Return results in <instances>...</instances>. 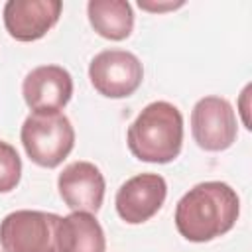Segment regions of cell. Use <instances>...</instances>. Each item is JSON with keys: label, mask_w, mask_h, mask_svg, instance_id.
<instances>
[{"label": "cell", "mask_w": 252, "mask_h": 252, "mask_svg": "<svg viewBox=\"0 0 252 252\" xmlns=\"http://www.w3.org/2000/svg\"><path fill=\"white\" fill-rule=\"evenodd\" d=\"M238 215L240 199L228 183L203 181L177 201L175 226L189 242H209L226 234Z\"/></svg>", "instance_id": "obj_1"}, {"label": "cell", "mask_w": 252, "mask_h": 252, "mask_svg": "<svg viewBox=\"0 0 252 252\" xmlns=\"http://www.w3.org/2000/svg\"><path fill=\"white\" fill-rule=\"evenodd\" d=\"M132 156L148 163L173 161L183 144V116L167 100L150 102L130 124L126 134Z\"/></svg>", "instance_id": "obj_2"}, {"label": "cell", "mask_w": 252, "mask_h": 252, "mask_svg": "<svg viewBox=\"0 0 252 252\" xmlns=\"http://www.w3.org/2000/svg\"><path fill=\"white\" fill-rule=\"evenodd\" d=\"M20 140L35 165L53 169L71 154L75 130L61 112H32L22 124Z\"/></svg>", "instance_id": "obj_3"}, {"label": "cell", "mask_w": 252, "mask_h": 252, "mask_svg": "<svg viewBox=\"0 0 252 252\" xmlns=\"http://www.w3.org/2000/svg\"><path fill=\"white\" fill-rule=\"evenodd\" d=\"M61 217L45 211H14L0 222L2 252H59L57 228Z\"/></svg>", "instance_id": "obj_4"}, {"label": "cell", "mask_w": 252, "mask_h": 252, "mask_svg": "<svg viewBox=\"0 0 252 252\" xmlns=\"http://www.w3.org/2000/svg\"><path fill=\"white\" fill-rule=\"evenodd\" d=\"M89 79L94 91L106 98H126L138 91L144 79L140 59L124 49H104L93 57Z\"/></svg>", "instance_id": "obj_5"}, {"label": "cell", "mask_w": 252, "mask_h": 252, "mask_svg": "<svg viewBox=\"0 0 252 252\" xmlns=\"http://www.w3.org/2000/svg\"><path fill=\"white\" fill-rule=\"evenodd\" d=\"M191 134L205 152H222L236 142L238 126L232 104L222 96H203L191 110Z\"/></svg>", "instance_id": "obj_6"}, {"label": "cell", "mask_w": 252, "mask_h": 252, "mask_svg": "<svg viewBox=\"0 0 252 252\" xmlns=\"http://www.w3.org/2000/svg\"><path fill=\"white\" fill-rule=\"evenodd\" d=\"M167 197V183L158 173H140L130 177L116 191V213L128 224L150 220Z\"/></svg>", "instance_id": "obj_7"}, {"label": "cell", "mask_w": 252, "mask_h": 252, "mask_svg": "<svg viewBox=\"0 0 252 252\" xmlns=\"http://www.w3.org/2000/svg\"><path fill=\"white\" fill-rule=\"evenodd\" d=\"M59 0H8L4 4V28L16 41L41 39L61 16Z\"/></svg>", "instance_id": "obj_8"}, {"label": "cell", "mask_w": 252, "mask_h": 252, "mask_svg": "<svg viewBox=\"0 0 252 252\" xmlns=\"http://www.w3.org/2000/svg\"><path fill=\"white\" fill-rule=\"evenodd\" d=\"M22 94L32 112H59L73 96V79L59 65H39L26 75Z\"/></svg>", "instance_id": "obj_9"}, {"label": "cell", "mask_w": 252, "mask_h": 252, "mask_svg": "<svg viewBox=\"0 0 252 252\" xmlns=\"http://www.w3.org/2000/svg\"><path fill=\"white\" fill-rule=\"evenodd\" d=\"M57 189L71 211L96 213L104 199V175L91 161H73L57 177Z\"/></svg>", "instance_id": "obj_10"}, {"label": "cell", "mask_w": 252, "mask_h": 252, "mask_svg": "<svg viewBox=\"0 0 252 252\" xmlns=\"http://www.w3.org/2000/svg\"><path fill=\"white\" fill-rule=\"evenodd\" d=\"M57 246L59 252H104L106 238L94 215L73 211L59 220Z\"/></svg>", "instance_id": "obj_11"}, {"label": "cell", "mask_w": 252, "mask_h": 252, "mask_svg": "<svg viewBox=\"0 0 252 252\" xmlns=\"http://www.w3.org/2000/svg\"><path fill=\"white\" fill-rule=\"evenodd\" d=\"M87 14L93 30L104 39L122 41L134 30V12L126 0H91Z\"/></svg>", "instance_id": "obj_12"}, {"label": "cell", "mask_w": 252, "mask_h": 252, "mask_svg": "<svg viewBox=\"0 0 252 252\" xmlns=\"http://www.w3.org/2000/svg\"><path fill=\"white\" fill-rule=\"evenodd\" d=\"M22 177V159L16 148L0 140V193H10L16 189Z\"/></svg>", "instance_id": "obj_13"}, {"label": "cell", "mask_w": 252, "mask_h": 252, "mask_svg": "<svg viewBox=\"0 0 252 252\" xmlns=\"http://www.w3.org/2000/svg\"><path fill=\"white\" fill-rule=\"evenodd\" d=\"M138 6L142 10H148V12H165V10H175V8H181L183 2H167V4H156V2H138Z\"/></svg>", "instance_id": "obj_14"}, {"label": "cell", "mask_w": 252, "mask_h": 252, "mask_svg": "<svg viewBox=\"0 0 252 252\" xmlns=\"http://www.w3.org/2000/svg\"><path fill=\"white\" fill-rule=\"evenodd\" d=\"M248 93H250V85H246V89L242 91V102L246 100V96H248ZM246 112H248V110H246V104H242V114H244V124H246V128L250 130L252 126H250V120H248V116H246Z\"/></svg>", "instance_id": "obj_15"}]
</instances>
